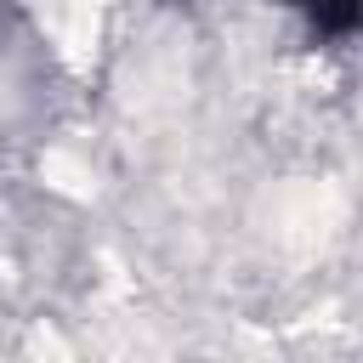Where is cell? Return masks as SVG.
I'll use <instances>...</instances> for the list:
<instances>
[{"label": "cell", "instance_id": "cell-1", "mask_svg": "<svg viewBox=\"0 0 363 363\" xmlns=\"http://www.w3.org/2000/svg\"><path fill=\"white\" fill-rule=\"evenodd\" d=\"M40 62H51L45 45H40L34 28L0 0V74H6V79H23V85L40 91Z\"/></svg>", "mask_w": 363, "mask_h": 363}]
</instances>
